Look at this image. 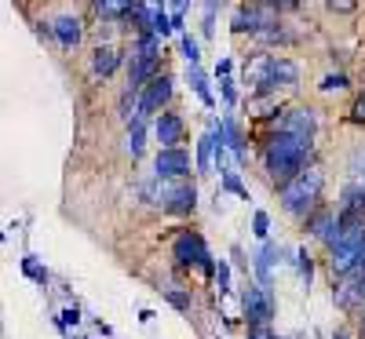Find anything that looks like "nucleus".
<instances>
[{"mask_svg": "<svg viewBox=\"0 0 365 339\" xmlns=\"http://www.w3.org/2000/svg\"><path fill=\"white\" fill-rule=\"evenodd\" d=\"M307 157H311V142H299V139H289V135H270L267 150H263V165H267V175L285 187L289 179H296L303 168H307Z\"/></svg>", "mask_w": 365, "mask_h": 339, "instance_id": "nucleus-1", "label": "nucleus"}, {"mask_svg": "<svg viewBox=\"0 0 365 339\" xmlns=\"http://www.w3.org/2000/svg\"><path fill=\"white\" fill-rule=\"evenodd\" d=\"M322 190H325V172L318 165H307L296 179H289L282 187V204H285L289 215H299V219H303L311 208H318Z\"/></svg>", "mask_w": 365, "mask_h": 339, "instance_id": "nucleus-2", "label": "nucleus"}, {"mask_svg": "<svg viewBox=\"0 0 365 339\" xmlns=\"http://www.w3.org/2000/svg\"><path fill=\"white\" fill-rule=\"evenodd\" d=\"M245 73H249V84L259 88V91L292 88L299 80V66L292 63V58H282V55H259Z\"/></svg>", "mask_w": 365, "mask_h": 339, "instance_id": "nucleus-3", "label": "nucleus"}, {"mask_svg": "<svg viewBox=\"0 0 365 339\" xmlns=\"http://www.w3.org/2000/svg\"><path fill=\"white\" fill-rule=\"evenodd\" d=\"M143 194L154 197V204H161L172 215H187L197 204V187H194V182H187V179L172 182V187H161V190H158V179H154V182H146V187H143Z\"/></svg>", "mask_w": 365, "mask_h": 339, "instance_id": "nucleus-4", "label": "nucleus"}, {"mask_svg": "<svg viewBox=\"0 0 365 339\" xmlns=\"http://www.w3.org/2000/svg\"><path fill=\"white\" fill-rule=\"evenodd\" d=\"M361 244H365V230L361 226H351V230L340 234V241L329 249V270H332V277H347V273L358 270Z\"/></svg>", "mask_w": 365, "mask_h": 339, "instance_id": "nucleus-5", "label": "nucleus"}, {"mask_svg": "<svg viewBox=\"0 0 365 339\" xmlns=\"http://www.w3.org/2000/svg\"><path fill=\"white\" fill-rule=\"evenodd\" d=\"M172 256H175L179 266H197V270H205V273H216V263H212V256H208V249H205V237L194 234V230H182V234L175 237Z\"/></svg>", "mask_w": 365, "mask_h": 339, "instance_id": "nucleus-6", "label": "nucleus"}, {"mask_svg": "<svg viewBox=\"0 0 365 339\" xmlns=\"http://www.w3.org/2000/svg\"><path fill=\"white\" fill-rule=\"evenodd\" d=\"M278 26V8L270 4H252V8H237L234 15V33H252V37H263Z\"/></svg>", "mask_w": 365, "mask_h": 339, "instance_id": "nucleus-7", "label": "nucleus"}, {"mask_svg": "<svg viewBox=\"0 0 365 339\" xmlns=\"http://www.w3.org/2000/svg\"><path fill=\"white\" fill-rule=\"evenodd\" d=\"M172 84H175V80H172L168 73H158L154 80H150V84L139 91V103H135V113H132V117H139V120L154 117V113L172 99Z\"/></svg>", "mask_w": 365, "mask_h": 339, "instance_id": "nucleus-8", "label": "nucleus"}, {"mask_svg": "<svg viewBox=\"0 0 365 339\" xmlns=\"http://www.w3.org/2000/svg\"><path fill=\"white\" fill-rule=\"evenodd\" d=\"M245 318H249V328H267L270 318H274V299H270V288H259V285H249L245 296Z\"/></svg>", "mask_w": 365, "mask_h": 339, "instance_id": "nucleus-9", "label": "nucleus"}, {"mask_svg": "<svg viewBox=\"0 0 365 339\" xmlns=\"http://www.w3.org/2000/svg\"><path fill=\"white\" fill-rule=\"evenodd\" d=\"M154 175H158V179H168V182L187 179V175H190V153L182 150V146H175V150H158Z\"/></svg>", "mask_w": 365, "mask_h": 339, "instance_id": "nucleus-10", "label": "nucleus"}, {"mask_svg": "<svg viewBox=\"0 0 365 339\" xmlns=\"http://www.w3.org/2000/svg\"><path fill=\"white\" fill-rule=\"evenodd\" d=\"M278 132L289 135V139H299V142H314L318 113H314V110H289V113L278 120Z\"/></svg>", "mask_w": 365, "mask_h": 339, "instance_id": "nucleus-11", "label": "nucleus"}, {"mask_svg": "<svg viewBox=\"0 0 365 339\" xmlns=\"http://www.w3.org/2000/svg\"><path fill=\"white\" fill-rule=\"evenodd\" d=\"M154 132H158L161 150H175V146L182 142V132H187V125H182V117H179V113H158Z\"/></svg>", "mask_w": 365, "mask_h": 339, "instance_id": "nucleus-12", "label": "nucleus"}, {"mask_svg": "<svg viewBox=\"0 0 365 339\" xmlns=\"http://www.w3.org/2000/svg\"><path fill=\"white\" fill-rule=\"evenodd\" d=\"M51 37H55L58 44H63V48H77V44H81V37H84L81 19H73V15L55 19V22H51Z\"/></svg>", "mask_w": 365, "mask_h": 339, "instance_id": "nucleus-13", "label": "nucleus"}, {"mask_svg": "<svg viewBox=\"0 0 365 339\" xmlns=\"http://www.w3.org/2000/svg\"><path fill=\"white\" fill-rule=\"evenodd\" d=\"M336 288H332V299H336L340 311H354V306L361 303V292H358V277L347 273V277H336Z\"/></svg>", "mask_w": 365, "mask_h": 339, "instance_id": "nucleus-14", "label": "nucleus"}, {"mask_svg": "<svg viewBox=\"0 0 365 339\" xmlns=\"http://www.w3.org/2000/svg\"><path fill=\"white\" fill-rule=\"evenodd\" d=\"M117 63H120V51L117 48H96V55H91V73L96 77H110L113 70H117Z\"/></svg>", "mask_w": 365, "mask_h": 339, "instance_id": "nucleus-15", "label": "nucleus"}, {"mask_svg": "<svg viewBox=\"0 0 365 339\" xmlns=\"http://www.w3.org/2000/svg\"><path fill=\"white\" fill-rule=\"evenodd\" d=\"M274 256H278V249H274V244H263V249L256 252V277H259V288H270V266H274Z\"/></svg>", "mask_w": 365, "mask_h": 339, "instance_id": "nucleus-16", "label": "nucleus"}, {"mask_svg": "<svg viewBox=\"0 0 365 339\" xmlns=\"http://www.w3.org/2000/svg\"><path fill=\"white\" fill-rule=\"evenodd\" d=\"M212 153H216V132L208 128V132L197 139V168H201V172L212 168Z\"/></svg>", "mask_w": 365, "mask_h": 339, "instance_id": "nucleus-17", "label": "nucleus"}, {"mask_svg": "<svg viewBox=\"0 0 365 339\" xmlns=\"http://www.w3.org/2000/svg\"><path fill=\"white\" fill-rule=\"evenodd\" d=\"M146 139V120H139V117H132V128H128V150H132V157H139L143 153V142Z\"/></svg>", "mask_w": 365, "mask_h": 339, "instance_id": "nucleus-18", "label": "nucleus"}, {"mask_svg": "<svg viewBox=\"0 0 365 339\" xmlns=\"http://www.w3.org/2000/svg\"><path fill=\"white\" fill-rule=\"evenodd\" d=\"M187 73H190V84H194V91H197V99H201L205 106H212V91H208V77L201 73V66H190Z\"/></svg>", "mask_w": 365, "mask_h": 339, "instance_id": "nucleus-19", "label": "nucleus"}, {"mask_svg": "<svg viewBox=\"0 0 365 339\" xmlns=\"http://www.w3.org/2000/svg\"><path fill=\"white\" fill-rule=\"evenodd\" d=\"M179 48H182V58H187V70L201 63V48H197V41H194L190 33H182V37H179Z\"/></svg>", "mask_w": 365, "mask_h": 339, "instance_id": "nucleus-20", "label": "nucleus"}, {"mask_svg": "<svg viewBox=\"0 0 365 339\" xmlns=\"http://www.w3.org/2000/svg\"><path fill=\"white\" fill-rule=\"evenodd\" d=\"M22 270H26V277H34L37 285H44V281H48V270L37 263V256H26V259H22Z\"/></svg>", "mask_w": 365, "mask_h": 339, "instance_id": "nucleus-21", "label": "nucleus"}, {"mask_svg": "<svg viewBox=\"0 0 365 339\" xmlns=\"http://www.w3.org/2000/svg\"><path fill=\"white\" fill-rule=\"evenodd\" d=\"M296 266H299V277H303V285L311 288V277H314V259L307 256V249L296 252Z\"/></svg>", "mask_w": 365, "mask_h": 339, "instance_id": "nucleus-22", "label": "nucleus"}, {"mask_svg": "<svg viewBox=\"0 0 365 339\" xmlns=\"http://www.w3.org/2000/svg\"><path fill=\"white\" fill-rule=\"evenodd\" d=\"M165 299L175 306V311H182V314L190 311V292H182V288H165Z\"/></svg>", "mask_w": 365, "mask_h": 339, "instance_id": "nucleus-23", "label": "nucleus"}, {"mask_svg": "<svg viewBox=\"0 0 365 339\" xmlns=\"http://www.w3.org/2000/svg\"><path fill=\"white\" fill-rule=\"evenodd\" d=\"M252 234L267 241V234H270V215H267V212H256V215H252Z\"/></svg>", "mask_w": 365, "mask_h": 339, "instance_id": "nucleus-24", "label": "nucleus"}, {"mask_svg": "<svg viewBox=\"0 0 365 339\" xmlns=\"http://www.w3.org/2000/svg\"><path fill=\"white\" fill-rule=\"evenodd\" d=\"M223 187H227L230 194H237V197H249L245 187H241V179H237V172H223Z\"/></svg>", "mask_w": 365, "mask_h": 339, "instance_id": "nucleus-25", "label": "nucleus"}, {"mask_svg": "<svg viewBox=\"0 0 365 339\" xmlns=\"http://www.w3.org/2000/svg\"><path fill=\"white\" fill-rule=\"evenodd\" d=\"M344 88H347V77L344 73H329L322 80V91H344Z\"/></svg>", "mask_w": 365, "mask_h": 339, "instance_id": "nucleus-26", "label": "nucleus"}, {"mask_svg": "<svg viewBox=\"0 0 365 339\" xmlns=\"http://www.w3.org/2000/svg\"><path fill=\"white\" fill-rule=\"evenodd\" d=\"M99 19H125V4H96Z\"/></svg>", "mask_w": 365, "mask_h": 339, "instance_id": "nucleus-27", "label": "nucleus"}, {"mask_svg": "<svg viewBox=\"0 0 365 339\" xmlns=\"http://www.w3.org/2000/svg\"><path fill=\"white\" fill-rule=\"evenodd\" d=\"M216 277H220V292H227L230 288V266L220 259V270H216Z\"/></svg>", "mask_w": 365, "mask_h": 339, "instance_id": "nucleus-28", "label": "nucleus"}, {"mask_svg": "<svg viewBox=\"0 0 365 339\" xmlns=\"http://www.w3.org/2000/svg\"><path fill=\"white\" fill-rule=\"evenodd\" d=\"M77 321H81L77 306H73V311H63V318H58V325H63V328H70V325H77Z\"/></svg>", "mask_w": 365, "mask_h": 339, "instance_id": "nucleus-29", "label": "nucleus"}, {"mask_svg": "<svg viewBox=\"0 0 365 339\" xmlns=\"http://www.w3.org/2000/svg\"><path fill=\"white\" fill-rule=\"evenodd\" d=\"M212 19H216V4H205V37H212Z\"/></svg>", "mask_w": 365, "mask_h": 339, "instance_id": "nucleus-30", "label": "nucleus"}, {"mask_svg": "<svg viewBox=\"0 0 365 339\" xmlns=\"http://www.w3.org/2000/svg\"><path fill=\"white\" fill-rule=\"evenodd\" d=\"M351 117L358 120V125H365V95H361V99L354 103V110H351Z\"/></svg>", "mask_w": 365, "mask_h": 339, "instance_id": "nucleus-31", "label": "nucleus"}, {"mask_svg": "<svg viewBox=\"0 0 365 339\" xmlns=\"http://www.w3.org/2000/svg\"><path fill=\"white\" fill-rule=\"evenodd\" d=\"M249 339H278L270 328H249Z\"/></svg>", "mask_w": 365, "mask_h": 339, "instance_id": "nucleus-32", "label": "nucleus"}, {"mask_svg": "<svg viewBox=\"0 0 365 339\" xmlns=\"http://www.w3.org/2000/svg\"><path fill=\"white\" fill-rule=\"evenodd\" d=\"M230 70H234V63H230V58H223V63H220V66H216V73H220V77H223V80H227V77H230Z\"/></svg>", "mask_w": 365, "mask_h": 339, "instance_id": "nucleus-33", "label": "nucleus"}, {"mask_svg": "<svg viewBox=\"0 0 365 339\" xmlns=\"http://www.w3.org/2000/svg\"><path fill=\"white\" fill-rule=\"evenodd\" d=\"M332 339H347V332H344V328H336V335H332Z\"/></svg>", "mask_w": 365, "mask_h": 339, "instance_id": "nucleus-34", "label": "nucleus"}, {"mask_svg": "<svg viewBox=\"0 0 365 339\" xmlns=\"http://www.w3.org/2000/svg\"><path fill=\"white\" fill-rule=\"evenodd\" d=\"M0 241H4V234H0Z\"/></svg>", "mask_w": 365, "mask_h": 339, "instance_id": "nucleus-35", "label": "nucleus"}]
</instances>
